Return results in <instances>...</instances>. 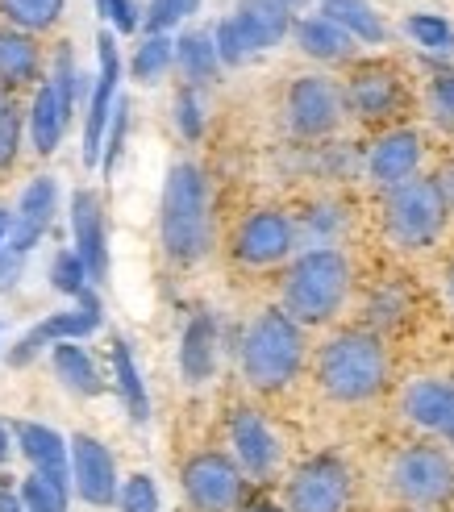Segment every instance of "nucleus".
Returning <instances> with one entry per match:
<instances>
[{"mask_svg": "<svg viewBox=\"0 0 454 512\" xmlns=\"http://www.w3.org/2000/svg\"><path fill=\"white\" fill-rule=\"evenodd\" d=\"M350 292V259L338 246L305 250L284 275V313L300 325H325Z\"/></svg>", "mask_w": 454, "mask_h": 512, "instance_id": "20e7f679", "label": "nucleus"}, {"mask_svg": "<svg viewBox=\"0 0 454 512\" xmlns=\"http://www.w3.org/2000/svg\"><path fill=\"white\" fill-rule=\"evenodd\" d=\"M17 450H21L25 458H30V467H34L38 475H50L55 483H67V479H71L67 442H63L50 425L21 421V425H17Z\"/></svg>", "mask_w": 454, "mask_h": 512, "instance_id": "aec40b11", "label": "nucleus"}, {"mask_svg": "<svg viewBox=\"0 0 454 512\" xmlns=\"http://www.w3.org/2000/svg\"><path fill=\"white\" fill-rule=\"evenodd\" d=\"M59 209V188L50 175H38L30 188L21 192V204L13 213V234L5 242V250H13L17 259H30V250L42 242V234L50 229V217Z\"/></svg>", "mask_w": 454, "mask_h": 512, "instance_id": "dca6fc26", "label": "nucleus"}, {"mask_svg": "<svg viewBox=\"0 0 454 512\" xmlns=\"http://www.w3.org/2000/svg\"><path fill=\"white\" fill-rule=\"evenodd\" d=\"M50 284H55V292L80 300L88 288H92V275L84 267V259L75 250H59L55 259H50Z\"/></svg>", "mask_w": 454, "mask_h": 512, "instance_id": "473e14b6", "label": "nucleus"}, {"mask_svg": "<svg viewBox=\"0 0 454 512\" xmlns=\"http://www.w3.org/2000/svg\"><path fill=\"white\" fill-rule=\"evenodd\" d=\"M13 450H17V425H5L0 421V467L13 458Z\"/></svg>", "mask_w": 454, "mask_h": 512, "instance_id": "49530a36", "label": "nucleus"}, {"mask_svg": "<svg viewBox=\"0 0 454 512\" xmlns=\"http://www.w3.org/2000/svg\"><path fill=\"white\" fill-rule=\"evenodd\" d=\"M242 475L246 471L238 467V458L205 450V454H192L184 463L180 483H184V496L196 512H238L242 488H246Z\"/></svg>", "mask_w": 454, "mask_h": 512, "instance_id": "6e6552de", "label": "nucleus"}, {"mask_svg": "<svg viewBox=\"0 0 454 512\" xmlns=\"http://www.w3.org/2000/svg\"><path fill=\"white\" fill-rule=\"evenodd\" d=\"M67 0H0V13L21 34H42L63 17Z\"/></svg>", "mask_w": 454, "mask_h": 512, "instance_id": "7c9ffc66", "label": "nucleus"}, {"mask_svg": "<svg viewBox=\"0 0 454 512\" xmlns=\"http://www.w3.org/2000/svg\"><path fill=\"white\" fill-rule=\"evenodd\" d=\"M71 238H75V254H80L92 275V284H105L109 279V225H105V209H100V196L88 188L71 196Z\"/></svg>", "mask_w": 454, "mask_h": 512, "instance_id": "4468645a", "label": "nucleus"}, {"mask_svg": "<svg viewBox=\"0 0 454 512\" xmlns=\"http://www.w3.org/2000/svg\"><path fill=\"white\" fill-rule=\"evenodd\" d=\"M125 130H130V105H125V100H117L113 121H109V134H105V155H100V171H105V175H113V167L121 163Z\"/></svg>", "mask_w": 454, "mask_h": 512, "instance_id": "ea45409f", "label": "nucleus"}, {"mask_svg": "<svg viewBox=\"0 0 454 512\" xmlns=\"http://www.w3.org/2000/svg\"><path fill=\"white\" fill-rule=\"evenodd\" d=\"M405 34L425 46V50H434V55H450L454 50V30H450V21L446 17H434V13H413L405 21Z\"/></svg>", "mask_w": 454, "mask_h": 512, "instance_id": "72a5a7b5", "label": "nucleus"}, {"mask_svg": "<svg viewBox=\"0 0 454 512\" xmlns=\"http://www.w3.org/2000/svg\"><path fill=\"white\" fill-rule=\"evenodd\" d=\"M405 417L454 442V388L442 379H417L405 388Z\"/></svg>", "mask_w": 454, "mask_h": 512, "instance_id": "a211bd4d", "label": "nucleus"}, {"mask_svg": "<svg viewBox=\"0 0 454 512\" xmlns=\"http://www.w3.org/2000/svg\"><path fill=\"white\" fill-rule=\"evenodd\" d=\"M292 5L288 0H238V25H242V34L250 42V50H271V46H280L284 34L292 30Z\"/></svg>", "mask_w": 454, "mask_h": 512, "instance_id": "6ab92c4d", "label": "nucleus"}, {"mask_svg": "<svg viewBox=\"0 0 454 512\" xmlns=\"http://www.w3.org/2000/svg\"><path fill=\"white\" fill-rule=\"evenodd\" d=\"M392 492L409 508L442 512L454 504V458L442 446H405L392 458Z\"/></svg>", "mask_w": 454, "mask_h": 512, "instance_id": "423d86ee", "label": "nucleus"}, {"mask_svg": "<svg viewBox=\"0 0 454 512\" xmlns=\"http://www.w3.org/2000/svg\"><path fill=\"white\" fill-rule=\"evenodd\" d=\"M284 113H288V130L296 138L305 142L330 138L346 113V88L325 80V75H296L284 96Z\"/></svg>", "mask_w": 454, "mask_h": 512, "instance_id": "0eeeda50", "label": "nucleus"}, {"mask_svg": "<svg viewBox=\"0 0 454 512\" xmlns=\"http://www.w3.org/2000/svg\"><path fill=\"white\" fill-rule=\"evenodd\" d=\"M405 309H409V300L400 296L396 288L375 292V296H371V304H367V313H371V321H375V325H396L400 317H405Z\"/></svg>", "mask_w": 454, "mask_h": 512, "instance_id": "37998d69", "label": "nucleus"}, {"mask_svg": "<svg viewBox=\"0 0 454 512\" xmlns=\"http://www.w3.org/2000/svg\"><path fill=\"white\" fill-rule=\"evenodd\" d=\"M9 234H13V213L0 204V250H5V242H9Z\"/></svg>", "mask_w": 454, "mask_h": 512, "instance_id": "09e8293b", "label": "nucleus"}, {"mask_svg": "<svg viewBox=\"0 0 454 512\" xmlns=\"http://www.w3.org/2000/svg\"><path fill=\"white\" fill-rule=\"evenodd\" d=\"M446 217H450V209H446L438 184L434 179H421V175L392 188L384 200V229H388L392 246H400V250L434 246L446 229Z\"/></svg>", "mask_w": 454, "mask_h": 512, "instance_id": "39448f33", "label": "nucleus"}, {"mask_svg": "<svg viewBox=\"0 0 454 512\" xmlns=\"http://www.w3.org/2000/svg\"><path fill=\"white\" fill-rule=\"evenodd\" d=\"M121 512H159V488L150 475H130L121 483V496H117Z\"/></svg>", "mask_w": 454, "mask_h": 512, "instance_id": "58836bf2", "label": "nucleus"}, {"mask_svg": "<svg viewBox=\"0 0 454 512\" xmlns=\"http://www.w3.org/2000/svg\"><path fill=\"white\" fill-rule=\"evenodd\" d=\"M442 288H446V300H450V309H454V259L446 263V275H442Z\"/></svg>", "mask_w": 454, "mask_h": 512, "instance_id": "8fccbe9b", "label": "nucleus"}, {"mask_svg": "<svg viewBox=\"0 0 454 512\" xmlns=\"http://www.w3.org/2000/svg\"><path fill=\"white\" fill-rule=\"evenodd\" d=\"M296 42L309 59H321V63H342V59L355 55V38H350L338 21L321 17V13L296 21Z\"/></svg>", "mask_w": 454, "mask_h": 512, "instance_id": "5701e85b", "label": "nucleus"}, {"mask_svg": "<svg viewBox=\"0 0 454 512\" xmlns=\"http://www.w3.org/2000/svg\"><path fill=\"white\" fill-rule=\"evenodd\" d=\"M296 221L284 209H255L234 234V259L246 267H275L296 250Z\"/></svg>", "mask_w": 454, "mask_h": 512, "instance_id": "9b49d317", "label": "nucleus"}, {"mask_svg": "<svg viewBox=\"0 0 454 512\" xmlns=\"http://www.w3.org/2000/svg\"><path fill=\"white\" fill-rule=\"evenodd\" d=\"M230 446H234V458L238 467L250 475V479H267L280 467V438L271 433V425L255 413V408H234L230 413Z\"/></svg>", "mask_w": 454, "mask_h": 512, "instance_id": "ddd939ff", "label": "nucleus"}, {"mask_svg": "<svg viewBox=\"0 0 454 512\" xmlns=\"http://www.w3.org/2000/svg\"><path fill=\"white\" fill-rule=\"evenodd\" d=\"M159 238L171 263H200L213 246L209 221V179L196 163H175L167 171L159 200Z\"/></svg>", "mask_w": 454, "mask_h": 512, "instance_id": "f257e3e1", "label": "nucleus"}, {"mask_svg": "<svg viewBox=\"0 0 454 512\" xmlns=\"http://www.w3.org/2000/svg\"><path fill=\"white\" fill-rule=\"evenodd\" d=\"M430 109L438 121L454 125V75H434L430 80Z\"/></svg>", "mask_w": 454, "mask_h": 512, "instance_id": "c03bdc74", "label": "nucleus"}, {"mask_svg": "<svg viewBox=\"0 0 454 512\" xmlns=\"http://www.w3.org/2000/svg\"><path fill=\"white\" fill-rule=\"evenodd\" d=\"M434 184H438V192H442V200H446V209L454 213V163L434 175Z\"/></svg>", "mask_w": 454, "mask_h": 512, "instance_id": "a18cd8bd", "label": "nucleus"}, {"mask_svg": "<svg viewBox=\"0 0 454 512\" xmlns=\"http://www.w3.org/2000/svg\"><path fill=\"white\" fill-rule=\"evenodd\" d=\"M317 383L338 404H363L388 388V350L371 329H346L317 350Z\"/></svg>", "mask_w": 454, "mask_h": 512, "instance_id": "7ed1b4c3", "label": "nucleus"}, {"mask_svg": "<svg viewBox=\"0 0 454 512\" xmlns=\"http://www.w3.org/2000/svg\"><path fill=\"white\" fill-rule=\"evenodd\" d=\"M50 84H55L59 100L67 105V113H75V100L84 96V84H80V71H75V55H71V42H63L55 50V67H50Z\"/></svg>", "mask_w": 454, "mask_h": 512, "instance_id": "c9c22d12", "label": "nucleus"}, {"mask_svg": "<svg viewBox=\"0 0 454 512\" xmlns=\"http://www.w3.org/2000/svg\"><path fill=\"white\" fill-rule=\"evenodd\" d=\"M171 63H175V42L167 38V34H146L142 38V46L134 50V80H142V84H159L163 75L171 71Z\"/></svg>", "mask_w": 454, "mask_h": 512, "instance_id": "2f4dec72", "label": "nucleus"}, {"mask_svg": "<svg viewBox=\"0 0 454 512\" xmlns=\"http://www.w3.org/2000/svg\"><path fill=\"white\" fill-rule=\"evenodd\" d=\"M405 105V88L388 67H359L346 84V109L363 121H384Z\"/></svg>", "mask_w": 454, "mask_h": 512, "instance_id": "f3484780", "label": "nucleus"}, {"mask_svg": "<svg viewBox=\"0 0 454 512\" xmlns=\"http://www.w3.org/2000/svg\"><path fill=\"white\" fill-rule=\"evenodd\" d=\"M25 512H67V483H55L50 475H30L21 483Z\"/></svg>", "mask_w": 454, "mask_h": 512, "instance_id": "f704fd0d", "label": "nucleus"}, {"mask_svg": "<svg viewBox=\"0 0 454 512\" xmlns=\"http://www.w3.org/2000/svg\"><path fill=\"white\" fill-rule=\"evenodd\" d=\"M0 109H5V92H0Z\"/></svg>", "mask_w": 454, "mask_h": 512, "instance_id": "603ef678", "label": "nucleus"}, {"mask_svg": "<svg viewBox=\"0 0 454 512\" xmlns=\"http://www.w3.org/2000/svg\"><path fill=\"white\" fill-rule=\"evenodd\" d=\"M242 512H284V508H275V504H263V500H259V504H246Z\"/></svg>", "mask_w": 454, "mask_h": 512, "instance_id": "3c124183", "label": "nucleus"}, {"mask_svg": "<svg viewBox=\"0 0 454 512\" xmlns=\"http://www.w3.org/2000/svg\"><path fill=\"white\" fill-rule=\"evenodd\" d=\"M17 150H21V113L5 105L0 109V175L17 163Z\"/></svg>", "mask_w": 454, "mask_h": 512, "instance_id": "a19ab883", "label": "nucleus"}, {"mask_svg": "<svg viewBox=\"0 0 454 512\" xmlns=\"http://www.w3.org/2000/svg\"><path fill=\"white\" fill-rule=\"evenodd\" d=\"M71 483L92 508H109L121 496L113 454L105 442H96L92 433H75L71 438Z\"/></svg>", "mask_w": 454, "mask_h": 512, "instance_id": "f8f14e48", "label": "nucleus"}, {"mask_svg": "<svg viewBox=\"0 0 454 512\" xmlns=\"http://www.w3.org/2000/svg\"><path fill=\"white\" fill-rule=\"evenodd\" d=\"M196 9H200V0H150L142 25H146V34H167L171 25H180Z\"/></svg>", "mask_w": 454, "mask_h": 512, "instance_id": "4c0bfd02", "label": "nucleus"}, {"mask_svg": "<svg viewBox=\"0 0 454 512\" xmlns=\"http://www.w3.org/2000/svg\"><path fill=\"white\" fill-rule=\"evenodd\" d=\"M175 125H180V134L188 142H196L200 134H205V100H200V88L184 84L180 92H175Z\"/></svg>", "mask_w": 454, "mask_h": 512, "instance_id": "e433bc0d", "label": "nucleus"}, {"mask_svg": "<svg viewBox=\"0 0 454 512\" xmlns=\"http://www.w3.org/2000/svg\"><path fill=\"white\" fill-rule=\"evenodd\" d=\"M288 512H342L350 504V467L338 454H317L288 479Z\"/></svg>", "mask_w": 454, "mask_h": 512, "instance_id": "1a4fd4ad", "label": "nucleus"}, {"mask_svg": "<svg viewBox=\"0 0 454 512\" xmlns=\"http://www.w3.org/2000/svg\"><path fill=\"white\" fill-rule=\"evenodd\" d=\"M238 367L255 392H284L305 367V325L284 309L259 313L242 334Z\"/></svg>", "mask_w": 454, "mask_h": 512, "instance_id": "f03ea898", "label": "nucleus"}, {"mask_svg": "<svg viewBox=\"0 0 454 512\" xmlns=\"http://www.w3.org/2000/svg\"><path fill=\"white\" fill-rule=\"evenodd\" d=\"M55 375L80 396H100L105 392V379H100L96 363L88 358V350L75 346V342H59L55 346Z\"/></svg>", "mask_w": 454, "mask_h": 512, "instance_id": "c85d7f7f", "label": "nucleus"}, {"mask_svg": "<svg viewBox=\"0 0 454 512\" xmlns=\"http://www.w3.org/2000/svg\"><path fill=\"white\" fill-rule=\"evenodd\" d=\"M0 512H25V500H21V488L13 492L9 483H0Z\"/></svg>", "mask_w": 454, "mask_h": 512, "instance_id": "de8ad7c7", "label": "nucleus"}, {"mask_svg": "<svg viewBox=\"0 0 454 512\" xmlns=\"http://www.w3.org/2000/svg\"><path fill=\"white\" fill-rule=\"evenodd\" d=\"M417 167H421V138L413 130H392L375 138L367 150V179L384 192L417 179Z\"/></svg>", "mask_w": 454, "mask_h": 512, "instance_id": "2eb2a0df", "label": "nucleus"}, {"mask_svg": "<svg viewBox=\"0 0 454 512\" xmlns=\"http://www.w3.org/2000/svg\"><path fill=\"white\" fill-rule=\"evenodd\" d=\"M67 121H71V113H67V105L59 100L55 84H50V80L38 84L34 105H30V142H34L38 155H55L59 142H63Z\"/></svg>", "mask_w": 454, "mask_h": 512, "instance_id": "4be33fe9", "label": "nucleus"}, {"mask_svg": "<svg viewBox=\"0 0 454 512\" xmlns=\"http://www.w3.org/2000/svg\"><path fill=\"white\" fill-rule=\"evenodd\" d=\"M113 375H117V392L125 400V413L130 421L146 425L150 421V396H146V383H142V371L130 354V342L125 338H113Z\"/></svg>", "mask_w": 454, "mask_h": 512, "instance_id": "bb28decb", "label": "nucleus"}, {"mask_svg": "<svg viewBox=\"0 0 454 512\" xmlns=\"http://www.w3.org/2000/svg\"><path fill=\"white\" fill-rule=\"evenodd\" d=\"M96 84L88 96V117H84V163L100 167V155H105V134H109V121L117 109V80H121V55H117V38L109 30L96 34Z\"/></svg>", "mask_w": 454, "mask_h": 512, "instance_id": "9d476101", "label": "nucleus"}, {"mask_svg": "<svg viewBox=\"0 0 454 512\" xmlns=\"http://www.w3.org/2000/svg\"><path fill=\"white\" fill-rule=\"evenodd\" d=\"M96 13L105 17L117 34H138V25L146 21L134 0H96Z\"/></svg>", "mask_w": 454, "mask_h": 512, "instance_id": "79ce46f5", "label": "nucleus"}, {"mask_svg": "<svg viewBox=\"0 0 454 512\" xmlns=\"http://www.w3.org/2000/svg\"><path fill=\"white\" fill-rule=\"evenodd\" d=\"M346 209L342 204H334V200H321V204H313V209L296 221V238L305 242L309 250H317V246H330L342 229H346Z\"/></svg>", "mask_w": 454, "mask_h": 512, "instance_id": "c756f323", "label": "nucleus"}, {"mask_svg": "<svg viewBox=\"0 0 454 512\" xmlns=\"http://www.w3.org/2000/svg\"><path fill=\"white\" fill-rule=\"evenodd\" d=\"M38 80V42L21 30H0V84L25 88Z\"/></svg>", "mask_w": 454, "mask_h": 512, "instance_id": "a878e982", "label": "nucleus"}, {"mask_svg": "<svg viewBox=\"0 0 454 512\" xmlns=\"http://www.w3.org/2000/svg\"><path fill=\"white\" fill-rule=\"evenodd\" d=\"M100 325V300L96 292L88 288L80 296V309H67V313H50L42 325H34V334L42 346H59V342H80L88 334H96Z\"/></svg>", "mask_w": 454, "mask_h": 512, "instance_id": "b1692460", "label": "nucleus"}, {"mask_svg": "<svg viewBox=\"0 0 454 512\" xmlns=\"http://www.w3.org/2000/svg\"><path fill=\"white\" fill-rule=\"evenodd\" d=\"M321 17L338 21L342 30L350 38H359V42H384L388 38L380 13H375L367 0H321Z\"/></svg>", "mask_w": 454, "mask_h": 512, "instance_id": "cd10ccee", "label": "nucleus"}, {"mask_svg": "<svg viewBox=\"0 0 454 512\" xmlns=\"http://www.w3.org/2000/svg\"><path fill=\"white\" fill-rule=\"evenodd\" d=\"M175 63H180L184 80H188L192 88H205L213 75H217V67H221V55H217L213 34H205V30L180 34V38H175Z\"/></svg>", "mask_w": 454, "mask_h": 512, "instance_id": "393cba45", "label": "nucleus"}, {"mask_svg": "<svg viewBox=\"0 0 454 512\" xmlns=\"http://www.w3.org/2000/svg\"><path fill=\"white\" fill-rule=\"evenodd\" d=\"M217 346H221V338H217L213 313H196L184 329V338H180V375H184V383L196 388V383H205L217 371Z\"/></svg>", "mask_w": 454, "mask_h": 512, "instance_id": "412c9836", "label": "nucleus"}]
</instances>
